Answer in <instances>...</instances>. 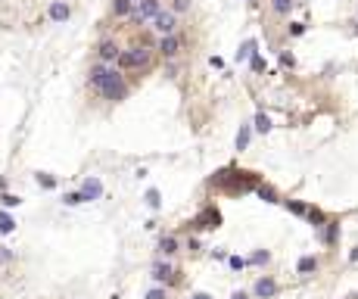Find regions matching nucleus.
Segmentation results:
<instances>
[{
  "mask_svg": "<svg viewBox=\"0 0 358 299\" xmlns=\"http://www.w3.org/2000/svg\"><path fill=\"white\" fill-rule=\"evenodd\" d=\"M287 209H290L293 215H305V212H308V206L299 203V200H287Z\"/></svg>",
  "mask_w": 358,
  "mask_h": 299,
  "instance_id": "bb28decb",
  "label": "nucleus"
},
{
  "mask_svg": "<svg viewBox=\"0 0 358 299\" xmlns=\"http://www.w3.org/2000/svg\"><path fill=\"white\" fill-rule=\"evenodd\" d=\"M190 7V0H175V7H172V13H184Z\"/></svg>",
  "mask_w": 358,
  "mask_h": 299,
  "instance_id": "72a5a7b5",
  "label": "nucleus"
},
{
  "mask_svg": "<svg viewBox=\"0 0 358 299\" xmlns=\"http://www.w3.org/2000/svg\"><path fill=\"white\" fill-rule=\"evenodd\" d=\"M252 296H256V299H274V296H277V281L268 277V274L259 277L256 287H252Z\"/></svg>",
  "mask_w": 358,
  "mask_h": 299,
  "instance_id": "0eeeda50",
  "label": "nucleus"
},
{
  "mask_svg": "<svg viewBox=\"0 0 358 299\" xmlns=\"http://www.w3.org/2000/svg\"><path fill=\"white\" fill-rule=\"evenodd\" d=\"M296 271H299V274H311V271H318V259H314V255H302L299 265H296Z\"/></svg>",
  "mask_w": 358,
  "mask_h": 299,
  "instance_id": "f3484780",
  "label": "nucleus"
},
{
  "mask_svg": "<svg viewBox=\"0 0 358 299\" xmlns=\"http://www.w3.org/2000/svg\"><path fill=\"white\" fill-rule=\"evenodd\" d=\"M131 4H137V0H131Z\"/></svg>",
  "mask_w": 358,
  "mask_h": 299,
  "instance_id": "a19ab883",
  "label": "nucleus"
},
{
  "mask_svg": "<svg viewBox=\"0 0 358 299\" xmlns=\"http://www.w3.org/2000/svg\"><path fill=\"white\" fill-rule=\"evenodd\" d=\"M150 62H153V47H146V44H137V47H131V50H125L122 56H118V66L128 69V72L146 69Z\"/></svg>",
  "mask_w": 358,
  "mask_h": 299,
  "instance_id": "7ed1b4c3",
  "label": "nucleus"
},
{
  "mask_svg": "<svg viewBox=\"0 0 358 299\" xmlns=\"http://www.w3.org/2000/svg\"><path fill=\"white\" fill-rule=\"evenodd\" d=\"M252 72H265V59H262L259 53L252 56Z\"/></svg>",
  "mask_w": 358,
  "mask_h": 299,
  "instance_id": "473e14b6",
  "label": "nucleus"
},
{
  "mask_svg": "<svg viewBox=\"0 0 358 299\" xmlns=\"http://www.w3.org/2000/svg\"><path fill=\"white\" fill-rule=\"evenodd\" d=\"M281 62H284L287 69H293V66H296V59H293V53H281Z\"/></svg>",
  "mask_w": 358,
  "mask_h": 299,
  "instance_id": "f704fd0d",
  "label": "nucleus"
},
{
  "mask_svg": "<svg viewBox=\"0 0 358 299\" xmlns=\"http://www.w3.org/2000/svg\"><path fill=\"white\" fill-rule=\"evenodd\" d=\"M190 299H212V296H209V293H193Z\"/></svg>",
  "mask_w": 358,
  "mask_h": 299,
  "instance_id": "58836bf2",
  "label": "nucleus"
},
{
  "mask_svg": "<svg viewBox=\"0 0 358 299\" xmlns=\"http://www.w3.org/2000/svg\"><path fill=\"white\" fill-rule=\"evenodd\" d=\"M62 203H66V206H78V203H88V200H85L81 190H69V194L62 197Z\"/></svg>",
  "mask_w": 358,
  "mask_h": 299,
  "instance_id": "5701e85b",
  "label": "nucleus"
},
{
  "mask_svg": "<svg viewBox=\"0 0 358 299\" xmlns=\"http://www.w3.org/2000/svg\"><path fill=\"white\" fill-rule=\"evenodd\" d=\"M47 13H50V19H53V22H66V19L72 16V7L66 4V0H53Z\"/></svg>",
  "mask_w": 358,
  "mask_h": 299,
  "instance_id": "9b49d317",
  "label": "nucleus"
},
{
  "mask_svg": "<svg viewBox=\"0 0 358 299\" xmlns=\"http://www.w3.org/2000/svg\"><path fill=\"white\" fill-rule=\"evenodd\" d=\"M249 56H256V41H246L240 50H237V59H249Z\"/></svg>",
  "mask_w": 358,
  "mask_h": 299,
  "instance_id": "393cba45",
  "label": "nucleus"
},
{
  "mask_svg": "<svg viewBox=\"0 0 358 299\" xmlns=\"http://www.w3.org/2000/svg\"><path fill=\"white\" fill-rule=\"evenodd\" d=\"M97 53H100V59H103V62H112V59L118 62V56H122V50H118V44H112V41H103Z\"/></svg>",
  "mask_w": 358,
  "mask_h": 299,
  "instance_id": "ddd939ff",
  "label": "nucleus"
},
{
  "mask_svg": "<svg viewBox=\"0 0 358 299\" xmlns=\"http://www.w3.org/2000/svg\"><path fill=\"white\" fill-rule=\"evenodd\" d=\"M336 237H340V224H336V221H327V224H324L321 240H324L327 246H333V243H336Z\"/></svg>",
  "mask_w": 358,
  "mask_h": 299,
  "instance_id": "4468645a",
  "label": "nucleus"
},
{
  "mask_svg": "<svg viewBox=\"0 0 358 299\" xmlns=\"http://www.w3.org/2000/svg\"><path fill=\"white\" fill-rule=\"evenodd\" d=\"M91 84L97 88V94H100L103 100H112V103H118V100L128 97L125 78H122L118 72L106 69V66H94V69H91Z\"/></svg>",
  "mask_w": 358,
  "mask_h": 299,
  "instance_id": "f03ea898",
  "label": "nucleus"
},
{
  "mask_svg": "<svg viewBox=\"0 0 358 299\" xmlns=\"http://www.w3.org/2000/svg\"><path fill=\"white\" fill-rule=\"evenodd\" d=\"M259 184H262V181H259L256 172H240V168H221V172H215V178L209 181V187L224 190V194H230V197L246 194V190H256Z\"/></svg>",
  "mask_w": 358,
  "mask_h": 299,
  "instance_id": "f257e3e1",
  "label": "nucleus"
},
{
  "mask_svg": "<svg viewBox=\"0 0 358 299\" xmlns=\"http://www.w3.org/2000/svg\"><path fill=\"white\" fill-rule=\"evenodd\" d=\"M131 0H115V16H131Z\"/></svg>",
  "mask_w": 358,
  "mask_h": 299,
  "instance_id": "a878e982",
  "label": "nucleus"
},
{
  "mask_svg": "<svg viewBox=\"0 0 358 299\" xmlns=\"http://www.w3.org/2000/svg\"><path fill=\"white\" fill-rule=\"evenodd\" d=\"M0 200H4V206H19V203H22L16 194H7V190H4V197H0Z\"/></svg>",
  "mask_w": 358,
  "mask_h": 299,
  "instance_id": "7c9ffc66",
  "label": "nucleus"
},
{
  "mask_svg": "<svg viewBox=\"0 0 358 299\" xmlns=\"http://www.w3.org/2000/svg\"><path fill=\"white\" fill-rule=\"evenodd\" d=\"M143 299H169V293H165V287H153Z\"/></svg>",
  "mask_w": 358,
  "mask_h": 299,
  "instance_id": "c85d7f7f",
  "label": "nucleus"
},
{
  "mask_svg": "<svg viewBox=\"0 0 358 299\" xmlns=\"http://www.w3.org/2000/svg\"><path fill=\"white\" fill-rule=\"evenodd\" d=\"M34 178H37V184H41L44 190H53V187H56V178H53V175H47V172H37Z\"/></svg>",
  "mask_w": 358,
  "mask_h": 299,
  "instance_id": "412c9836",
  "label": "nucleus"
},
{
  "mask_svg": "<svg viewBox=\"0 0 358 299\" xmlns=\"http://www.w3.org/2000/svg\"><path fill=\"white\" fill-rule=\"evenodd\" d=\"M190 224H193L196 231H200V228H203V231H212V228H218V224H221V212H218L215 206H206Z\"/></svg>",
  "mask_w": 358,
  "mask_h": 299,
  "instance_id": "39448f33",
  "label": "nucleus"
},
{
  "mask_svg": "<svg viewBox=\"0 0 358 299\" xmlns=\"http://www.w3.org/2000/svg\"><path fill=\"white\" fill-rule=\"evenodd\" d=\"M268 262H271V252H268V249H256V252L246 259V265H268Z\"/></svg>",
  "mask_w": 358,
  "mask_h": 299,
  "instance_id": "6ab92c4d",
  "label": "nucleus"
},
{
  "mask_svg": "<svg viewBox=\"0 0 358 299\" xmlns=\"http://www.w3.org/2000/svg\"><path fill=\"white\" fill-rule=\"evenodd\" d=\"M153 25H156V31H162V34H172L175 31V25H178V19H175V13H159L156 19H153Z\"/></svg>",
  "mask_w": 358,
  "mask_h": 299,
  "instance_id": "1a4fd4ad",
  "label": "nucleus"
},
{
  "mask_svg": "<svg viewBox=\"0 0 358 299\" xmlns=\"http://www.w3.org/2000/svg\"><path fill=\"white\" fill-rule=\"evenodd\" d=\"M156 249H159V255H175L178 249H181V240L175 237V234H162V237H159V243H156Z\"/></svg>",
  "mask_w": 358,
  "mask_h": 299,
  "instance_id": "6e6552de",
  "label": "nucleus"
},
{
  "mask_svg": "<svg viewBox=\"0 0 358 299\" xmlns=\"http://www.w3.org/2000/svg\"><path fill=\"white\" fill-rule=\"evenodd\" d=\"M305 218L314 224V228H324V224H327V218H324V212L321 209H314V206H308V212H305Z\"/></svg>",
  "mask_w": 358,
  "mask_h": 299,
  "instance_id": "a211bd4d",
  "label": "nucleus"
},
{
  "mask_svg": "<svg viewBox=\"0 0 358 299\" xmlns=\"http://www.w3.org/2000/svg\"><path fill=\"white\" fill-rule=\"evenodd\" d=\"M209 62H212V69H221V66H224V59H221V56H212Z\"/></svg>",
  "mask_w": 358,
  "mask_h": 299,
  "instance_id": "e433bc0d",
  "label": "nucleus"
},
{
  "mask_svg": "<svg viewBox=\"0 0 358 299\" xmlns=\"http://www.w3.org/2000/svg\"><path fill=\"white\" fill-rule=\"evenodd\" d=\"M159 13H162V7H159V0H137V7H134V22H153Z\"/></svg>",
  "mask_w": 358,
  "mask_h": 299,
  "instance_id": "423d86ee",
  "label": "nucleus"
},
{
  "mask_svg": "<svg viewBox=\"0 0 358 299\" xmlns=\"http://www.w3.org/2000/svg\"><path fill=\"white\" fill-rule=\"evenodd\" d=\"M81 194H85V200H88V203H91V200H100V197H103V184H100L97 178H85Z\"/></svg>",
  "mask_w": 358,
  "mask_h": 299,
  "instance_id": "9d476101",
  "label": "nucleus"
},
{
  "mask_svg": "<svg viewBox=\"0 0 358 299\" xmlns=\"http://www.w3.org/2000/svg\"><path fill=\"white\" fill-rule=\"evenodd\" d=\"M7 262H13V252L7 246H0V265H7Z\"/></svg>",
  "mask_w": 358,
  "mask_h": 299,
  "instance_id": "2f4dec72",
  "label": "nucleus"
},
{
  "mask_svg": "<svg viewBox=\"0 0 358 299\" xmlns=\"http://www.w3.org/2000/svg\"><path fill=\"white\" fill-rule=\"evenodd\" d=\"M249 137H252V125H240V131H237V150H243L249 146Z\"/></svg>",
  "mask_w": 358,
  "mask_h": 299,
  "instance_id": "dca6fc26",
  "label": "nucleus"
},
{
  "mask_svg": "<svg viewBox=\"0 0 358 299\" xmlns=\"http://www.w3.org/2000/svg\"><path fill=\"white\" fill-rule=\"evenodd\" d=\"M252 125H256L259 134H268V131H271V119L265 116V112H256V122H252Z\"/></svg>",
  "mask_w": 358,
  "mask_h": 299,
  "instance_id": "aec40b11",
  "label": "nucleus"
},
{
  "mask_svg": "<svg viewBox=\"0 0 358 299\" xmlns=\"http://www.w3.org/2000/svg\"><path fill=\"white\" fill-rule=\"evenodd\" d=\"M227 265H230L234 271H240V268H246V259H240V255H230V259H227Z\"/></svg>",
  "mask_w": 358,
  "mask_h": 299,
  "instance_id": "c756f323",
  "label": "nucleus"
},
{
  "mask_svg": "<svg viewBox=\"0 0 358 299\" xmlns=\"http://www.w3.org/2000/svg\"><path fill=\"white\" fill-rule=\"evenodd\" d=\"M302 31H305V25H302V22H293V25H290V34H302Z\"/></svg>",
  "mask_w": 358,
  "mask_h": 299,
  "instance_id": "c9c22d12",
  "label": "nucleus"
},
{
  "mask_svg": "<svg viewBox=\"0 0 358 299\" xmlns=\"http://www.w3.org/2000/svg\"><path fill=\"white\" fill-rule=\"evenodd\" d=\"M230 299H249V293H243V290H237V293H230Z\"/></svg>",
  "mask_w": 358,
  "mask_h": 299,
  "instance_id": "4c0bfd02",
  "label": "nucleus"
},
{
  "mask_svg": "<svg viewBox=\"0 0 358 299\" xmlns=\"http://www.w3.org/2000/svg\"><path fill=\"white\" fill-rule=\"evenodd\" d=\"M271 7H274V13H290V7H293V0H271Z\"/></svg>",
  "mask_w": 358,
  "mask_h": 299,
  "instance_id": "cd10ccee",
  "label": "nucleus"
},
{
  "mask_svg": "<svg viewBox=\"0 0 358 299\" xmlns=\"http://www.w3.org/2000/svg\"><path fill=\"white\" fill-rule=\"evenodd\" d=\"M256 194H259V200H265V203H281L277 190H274V187H268V184H259V187H256Z\"/></svg>",
  "mask_w": 358,
  "mask_h": 299,
  "instance_id": "2eb2a0df",
  "label": "nucleus"
},
{
  "mask_svg": "<svg viewBox=\"0 0 358 299\" xmlns=\"http://www.w3.org/2000/svg\"><path fill=\"white\" fill-rule=\"evenodd\" d=\"M153 281H159V284H169V287H175V284H181V271H175L169 262H162V259H156L153 262Z\"/></svg>",
  "mask_w": 358,
  "mask_h": 299,
  "instance_id": "20e7f679",
  "label": "nucleus"
},
{
  "mask_svg": "<svg viewBox=\"0 0 358 299\" xmlns=\"http://www.w3.org/2000/svg\"><path fill=\"white\" fill-rule=\"evenodd\" d=\"M143 200H146V206H150V209H159V206H162V197H159V190H156V187H150Z\"/></svg>",
  "mask_w": 358,
  "mask_h": 299,
  "instance_id": "4be33fe9",
  "label": "nucleus"
},
{
  "mask_svg": "<svg viewBox=\"0 0 358 299\" xmlns=\"http://www.w3.org/2000/svg\"><path fill=\"white\" fill-rule=\"evenodd\" d=\"M16 228V221H13V215H7V212H0V234H10Z\"/></svg>",
  "mask_w": 358,
  "mask_h": 299,
  "instance_id": "b1692460",
  "label": "nucleus"
},
{
  "mask_svg": "<svg viewBox=\"0 0 358 299\" xmlns=\"http://www.w3.org/2000/svg\"><path fill=\"white\" fill-rule=\"evenodd\" d=\"M349 262H358V246H355V249L349 252Z\"/></svg>",
  "mask_w": 358,
  "mask_h": 299,
  "instance_id": "ea45409f",
  "label": "nucleus"
},
{
  "mask_svg": "<svg viewBox=\"0 0 358 299\" xmlns=\"http://www.w3.org/2000/svg\"><path fill=\"white\" fill-rule=\"evenodd\" d=\"M159 50H162V56H178V50H181V37H175V34H165L162 37V44H159Z\"/></svg>",
  "mask_w": 358,
  "mask_h": 299,
  "instance_id": "f8f14e48",
  "label": "nucleus"
}]
</instances>
